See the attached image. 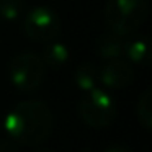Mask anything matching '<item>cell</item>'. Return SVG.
I'll return each instance as SVG.
<instances>
[{
  "label": "cell",
  "instance_id": "cell-14",
  "mask_svg": "<svg viewBox=\"0 0 152 152\" xmlns=\"http://www.w3.org/2000/svg\"><path fill=\"white\" fill-rule=\"evenodd\" d=\"M41 152H49V151H41Z\"/></svg>",
  "mask_w": 152,
  "mask_h": 152
},
{
  "label": "cell",
  "instance_id": "cell-9",
  "mask_svg": "<svg viewBox=\"0 0 152 152\" xmlns=\"http://www.w3.org/2000/svg\"><path fill=\"white\" fill-rule=\"evenodd\" d=\"M43 64L51 67H61L69 61V49L62 43H51L44 49L43 54Z\"/></svg>",
  "mask_w": 152,
  "mask_h": 152
},
{
  "label": "cell",
  "instance_id": "cell-3",
  "mask_svg": "<svg viewBox=\"0 0 152 152\" xmlns=\"http://www.w3.org/2000/svg\"><path fill=\"white\" fill-rule=\"evenodd\" d=\"M80 116L92 128H105L113 121L116 113L115 100L106 90L93 88L85 92L80 102Z\"/></svg>",
  "mask_w": 152,
  "mask_h": 152
},
{
  "label": "cell",
  "instance_id": "cell-10",
  "mask_svg": "<svg viewBox=\"0 0 152 152\" xmlns=\"http://www.w3.org/2000/svg\"><path fill=\"white\" fill-rule=\"evenodd\" d=\"M98 70L93 69L92 66H80L75 70V83L80 90L88 92L98 87Z\"/></svg>",
  "mask_w": 152,
  "mask_h": 152
},
{
  "label": "cell",
  "instance_id": "cell-12",
  "mask_svg": "<svg viewBox=\"0 0 152 152\" xmlns=\"http://www.w3.org/2000/svg\"><path fill=\"white\" fill-rule=\"evenodd\" d=\"M25 12L23 0H0V18L4 20H17Z\"/></svg>",
  "mask_w": 152,
  "mask_h": 152
},
{
  "label": "cell",
  "instance_id": "cell-7",
  "mask_svg": "<svg viewBox=\"0 0 152 152\" xmlns=\"http://www.w3.org/2000/svg\"><path fill=\"white\" fill-rule=\"evenodd\" d=\"M123 54H126L131 62L145 66L151 61V53H149V43L145 38H136V39H129L124 43V51Z\"/></svg>",
  "mask_w": 152,
  "mask_h": 152
},
{
  "label": "cell",
  "instance_id": "cell-13",
  "mask_svg": "<svg viewBox=\"0 0 152 152\" xmlns=\"http://www.w3.org/2000/svg\"><path fill=\"white\" fill-rule=\"evenodd\" d=\"M106 152H132V151L128 147H123V145H115V147H110Z\"/></svg>",
  "mask_w": 152,
  "mask_h": 152
},
{
  "label": "cell",
  "instance_id": "cell-11",
  "mask_svg": "<svg viewBox=\"0 0 152 152\" xmlns=\"http://www.w3.org/2000/svg\"><path fill=\"white\" fill-rule=\"evenodd\" d=\"M137 119L144 129L152 128V92L145 90L137 102Z\"/></svg>",
  "mask_w": 152,
  "mask_h": 152
},
{
  "label": "cell",
  "instance_id": "cell-5",
  "mask_svg": "<svg viewBox=\"0 0 152 152\" xmlns=\"http://www.w3.org/2000/svg\"><path fill=\"white\" fill-rule=\"evenodd\" d=\"M23 26L31 39L51 43L61 33V18L48 7H34L25 15Z\"/></svg>",
  "mask_w": 152,
  "mask_h": 152
},
{
  "label": "cell",
  "instance_id": "cell-2",
  "mask_svg": "<svg viewBox=\"0 0 152 152\" xmlns=\"http://www.w3.org/2000/svg\"><path fill=\"white\" fill-rule=\"evenodd\" d=\"M147 12V0H108L105 18L113 33L126 36L144 23Z\"/></svg>",
  "mask_w": 152,
  "mask_h": 152
},
{
  "label": "cell",
  "instance_id": "cell-4",
  "mask_svg": "<svg viewBox=\"0 0 152 152\" xmlns=\"http://www.w3.org/2000/svg\"><path fill=\"white\" fill-rule=\"evenodd\" d=\"M10 80L20 92H33L38 88L44 75V64L39 56L33 53L20 54L10 62L8 67Z\"/></svg>",
  "mask_w": 152,
  "mask_h": 152
},
{
  "label": "cell",
  "instance_id": "cell-1",
  "mask_svg": "<svg viewBox=\"0 0 152 152\" xmlns=\"http://www.w3.org/2000/svg\"><path fill=\"white\" fill-rule=\"evenodd\" d=\"M53 113L39 100L18 103L5 118V131L18 144L43 142L53 131Z\"/></svg>",
  "mask_w": 152,
  "mask_h": 152
},
{
  "label": "cell",
  "instance_id": "cell-8",
  "mask_svg": "<svg viewBox=\"0 0 152 152\" xmlns=\"http://www.w3.org/2000/svg\"><path fill=\"white\" fill-rule=\"evenodd\" d=\"M124 43L123 36L116 33L106 34L102 41H100V48H98V54L103 59H118L119 56H123V51H124Z\"/></svg>",
  "mask_w": 152,
  "mask_h": 152
},
{
  "label": "cell",
  "instance_id": "cell-6",
  "mask_svg": "<svg viewBox=\"0 0 152 152\" xmlns=\"http://www.w3.org/2000/svg\"><path fill=\"white\" fill-rule=\"evenodd\" d=\"M98 79L106 88H123L132 82L134 70L126 61L111 59L102 70H98Z\"/></svg>",
  "mask_w": 152,
  "mask_h": 152
}]
</instances>
